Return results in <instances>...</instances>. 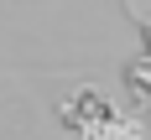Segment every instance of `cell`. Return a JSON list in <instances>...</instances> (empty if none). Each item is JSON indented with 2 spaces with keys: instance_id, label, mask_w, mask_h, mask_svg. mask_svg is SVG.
I'll use <instances>...</instances> for the list:
<instances>
[{
  "instance_id": "obj_1",
  "label": "cell",
  "mask_w": 151,
  "mask_h": 140,
  "mask_svg": "<svg viewBox=\"0 0 151 140\" xmlns=\"http://www.w3.org/2000/svg\"><path fill=\"white\" fill-rule=\"evenodd\" d=\"M63 124L73 135H89V140H136L141 135V124L125 119V114H115V104H109L104 93H94V88L73 93L63 104Z\"/></svg>"
}]
</instances>
